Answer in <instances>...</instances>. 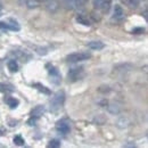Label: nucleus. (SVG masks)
I'll return each instance as SVG.
<instances>
[{"mask_svg": "<svg viewBox=\"0 0 148 148\" xmlns=\"http://www.w3.org/2000/svg\"><path fill=\"white\" fill-rule=\"evenodd\" d=\"M65 103V92L64 90H58L50 99V111L56 113L60 111Z\"/></svg>", "mask_w": 148, "mask_h": 148, "instance_id": "nucleus-1", "label": "nucleus"}, {"mask_svg": "<svg viewBox=\"0 0 148 148\" xmlns=\"http://www.w3.org/2000/svg\"><path fill=\"white\" fill-rule=\"evenodd\" d=\"M91 58V53L89 51H79V53H72L66 56V62L69 63H79L84 62Z\"/></svg>", "mask_w": 148, "mask_h": 148, "instance_id": "nucleus-2", "label": "nucleus"}, {"mask_svg": "<svg viewBox=\"0 0 148 148\" xmlns=\"http://www.w3.org/2000/svg\"><path fill=\"white\" fill-rule=\"evenodd\" d=\"M88 0H62L63 6L70 10H81L87 5Z\"/></svg>", "mask_w": 148, "mask_h": 148, "instance_id": "nucleus-3", "label": "nucleus"}, {"mask_svg": "<svg viewBox=\"0 0 148 148\" xmlns=\"http://www.w3.org/2000/svg\"><path fill=\"white\" fill-rule=\"evenodd\" d=\"M84 76V67L83 66H74L72 69H70V71L67 72V77L70 82H76L79 80H81Z\"/></svg>", "mask_w": 148, "mask_h": 148, "instance_id": "nucleus-4", "label": "nucleus"}, {"mask_svg": "<svg viewBox=\"0 0 148 148\" xmlns=\"http://www.w3.org/2000/svg\"><path fill=\"white\" fill-rule=\"evenodd\" d=\"M93 8L104 14H107L112 7V0H92Z\"/></svg>", "mask_w": 148, "mask_h": 148, "instance_id": "nucleus-5", "label": "nucleus"}, {"mask_svg": "<svg viewBox=\"0 0 148 148\" xmlns=\"http://www.w3.org/2000/svg\"><path fill=\"white\" fill-rule=\"evenodd\" d=\"M0 30H3V31H19L21 26H19L17 21H15L14 18H8L3 21V22H0Z\"/></svg>", "mask_w": 148, "mask_h": 148, "instance_id": "nucleus-6", "label": "nucleus"}, {"mask_svg": "<svg viewBox=\"0 0 148 148\" xmlns=\"http://www.w3.org/2000/svg\"><path fill=\"white\" fill-rule=\"evenodd\" d=\"M46 69H47V71H48V74H49V76H50L51 82L55 83V84H59L60 81H62V75L59 73L58 69H57L56 66H54L53 64H47V65H46Z\"/></svg>", "mask_w": 148, "mask_h": 148, "instance_id": "nucleus-7", "label": "nucleus"}, {"mask_svg": "<svg viewBox=\"0 0 148 148\" xmlns=\"http://www.w3.org/2000/svg\"><path fill=\"white\" fill-rule=\"evenodd\" d=\"M75 21L83 26H91L92 25V21L90 18V15L88 16L87 14H83V13H77L75 16Z\"/></svg>", "mask_w": 148, "mask_h": 148, "instance_id": "nucleus-8", "label": "nucleus"}, {"mask_svg": "<svg viewBox=\"0 0 148 148\" xmlns=\"http://www.w3.org/2000/svg\"><path fill=\"white\" fill-rule=\"evenodd\" d=\"M113 19L120 22V21H123L125 17V13H124V9L122 8V6L120 5H115L114 8H113Z\"/></svg>", "mask_w": 148, "mask_h": 148, "instance_id": "nucleus-9", "label": "nucleus"}, {"mask_svg": "<svg viewBox=\"0 0 148 148\" xmlns=\"http://www.w3.org/2000/svg\"><path fill=\"white\" fill-rule=\"evenodd\" d=\"M56 130L59 132V133H62V134H66V133H69L70 132V124H69V122L67 121H65V120H60V121H58L57 123H56Z\"/></svg>", "mask_w": 148, "mask_h": 148, "instance_id": "nucleus-10", "label": "nucleus"}, {"mask_svg": "<svg viewBox=\"0 0 148 148\" xmlns=\"http://www.w3.org/2000/svg\"><path fill=\"white\" fill-rule=\"evenodd\" d=\"M105 107H107V111L110 112L111 114H114V115H116V114H119L121 112V106L117 103H114V101H112V103L107 101Z\"/></svg>", "mask_w": 148, "mask_h": 148, "instance_id": "nucleus-11", "label": "nucleus"}, {"mask_svg": "<svg viewBox=\"0 0 148 148\" xmlns=\"http://www.w3.org/2000/svg\"><path fill=\"white\" fill-rule=\"evenodd\" d=\"M45 112H46V107H45L43 105H38V106H36V107L31 111L30 115H31V116H33V117L39 119L40 116H42V115L45 114Z\"/></svg>", "mask_w": 148, "mask_h": 148, "instance_id": "nucleus-12", "label": "nucleus"}, {"mask_svg": "<svg viewBox=\"0 0 148 148\" xmlns=\"http://www.w3.org/2000/svg\"><path fill=\"white\" fill-rule=\"evenodd\" d=\"M5 103H6L12 110L17 108V106L19 105L18 99H16L15 97H12V96H7V97H5Z\"/></svg>", "mask_w": 148, "mask_h": 148, "instance_id": "nucleus-13", "label": "nucleus"}, {"mask_svg": "<svg viewBox=\"0 0 148 148\" xmlns=\"http://www.w3.org/2000/svg\"><path fill=\"white\" fill-rule=\"evenodd\" d=\"M15 91V87L10 83L0 82V92L2 93H12Z\"/></svg>", "mask_w": 148, "mask_h": 148, "instance_id": "nucleus-14", "label": "nucleus"}, {"mask_svg": "<svg viewBox=\"0 0 148 148\" xmlns=\"http://www.w3.org/2000/svg\"><path fill=\"white\" fill-rule=\"evenodd\" d=\"M12 55H14L15 57V59H21L22 62H27L30 58H31V56L29 55V54H26L25 51H12L10 53Z\"/></svg>", "mask_w": 148, "mask_h": 148, "instance_id": "nucleus-15", "label": "nucleus"}, {"mask_svg": "<svg viewBox=\"0 0 148 148\" xmlns=\"http://www.w3.org/2000/svg\"><path fill=\"white\" fill-rule=\"evenodd\" d=\"M116 125L119 127V128H128L131 125V122H130V120L128 117H125V116H121V117H119L117 119V121H116Z\"/></svg>", "mask_w": 148, "mask_h": 148, "instance_id": "nucleus-16", "label": "nucleus"}, {"mask_svg": "<svg viewBox=\"0 0 148 148\" xmlns=\"http://www.w3.org/2000/svg\"><path fill=\"white\" fill-rule=\"evenodd\" d=\"M88 48L92 49V50H101L105 48V45L104 42H100V41H90L87 43Z\"/></svg>", "mask_w": 148, "mask_h": 148, "instance_id": "nucleus-17", "label": "nucleus"}, {"mask_svg": "<svg viewBox=\"0 0 148 148\" xmlns=\"http://www.w3.org/2000/svg\"><path fill=\"white\" fill-rule=\"evenodd\" d=\"M7 66H8V70L12 73H16L18 71V64H17L16 59H9L8 63H7Z\"/></svg>", "mask_w": 148, "mask_h": 148, "instance_id": "nucleus-18", "label": "nucleus"}, {"mask_svg": "<svg viewBox=\"0 0 148 148\" xmlns=\"http://www.w3.org/2000/svg\"><path fill=\"white\" fill-rule=\"evenodd\" d=\"M32 87L33 88H36L38 91H40V92L45 93V95H50V90L47 88V87H45V86H42L41 83H33L32 84Z\"/></svg>", "mask_w": 148, "mask_h": 148, "instance_id": "nucleus-19", "label": "nucleus"}, {"mask_svg": "<svg viewBox=\"0 0 148 148\" xmlns=\"http://www.w3.org/2000/svg\"><path fill=\"white\" fill-rule=\"evenodd\" d=\"M123 2L131 9H136L140 5V0H123Z\"/></svg>", "mask_w": 148, "mask_h": 148, "instance_id": "nucleus-20", "label": "nucleus"}, {"mask_svg": "<svg viewBox=\"0 0 148 148\" xmlns=\"http://www.w3.org/2000/svg\"><path fill=\"white\" fill-rule=\"evenodd\" d=\"M13 141H14V144L17 145V146H24V145H25V140L23 139V137H22L21 134H16V136L14 137Z\"/></svg>", "mask_w": 148, "mask_h": 148, "instance_id": "nucleus-21", "label": "nucleus"}, {"mask_svg": "<svg viewBox=\"0 0 148 148\" xmlns=\"http://www.w3.org/2000/svg\"><path fill=\"white\" fill-rule=\"evenodd\" d=\"M48 147H53V148H57L60 147V141L58 139H51L48 144Z\"/></svg>", "mask_w": 148, "mask_h": 148, "instance_id": "nucleus-22", "label": "nucleus"}, {"mask_svg": "<svg viewBox=\"0 0 148 148\" xmlns=\"http://www.w3.org/2000/svg\"><path fill=\"white\" fill-rule=\"evenodd\" d=\"M38 122V119L37 117H33V116H31L29 120H27V124L30 125V127H34L36 124H37Z\"/></svg>", "mask_w": 148, "mask_h": 148, "instance_id": "nucleus-23", "label": "nucleus"}, {"mask_svg": "<svg viewBox=\"0 0 148 148\" xmlns=\"http://www.w3.org/2000/svg\"><path fill=\"white\" fill-rule=\"evenodd\" d=\"M132 33L133 34H143V33H145V29L144 27H134L132 30Z\"/></svg>", "mask_w": 148, "mask_h": 148, "instance_id": "nucleus-24", "label": "nucleus"}, {"mask_svg": "<svg viewBox=\"0 0 148 148\" xmlns=\"http://www.w3.org/2000/svg\"><path fill=\"white\" fill-rule=\"evenodd\" d=\"M144 17H145V19L147 21V9H145V10H144Z\"/></svg>", "mask_w": 148, "mask_h": 148, "instance_id": "nucleus-25", "label": "nucleus"}, {"mask_svg": "<svg viewBox=\"0 0 148 148\" xmlns=\"http://www.w3.org/2000/svg\"><path fill=\"white\" fill-rule=\"evenodd\" d=\"M2 133H3V130H2V129H0V136H1Z\"/></svg>", "mask_w": 148, "mask_h": 148, "instance_id": "nucleus-26", "label": "nucleus"}, {"mask_svg": "<svg viewBox=\"0 0 148 148\" xmlns=\"http://www.w3.org/2000/svg\"><path fill=\"white\" fill-rule=\"evenodd\" d=\"M1 10H2V5L0 3V13H1Z\"/></svg>", "mask_w": 148, "mask_h": 148, "instance_id": "nucleus-27", "label": "nucleus"}]
</instances>
